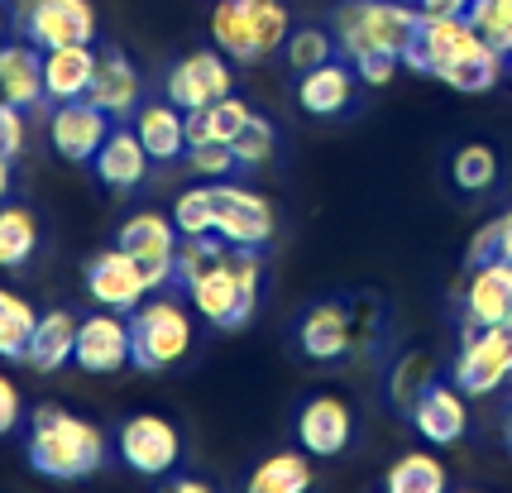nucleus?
Wrapping results in <instances>:
<instances>
[{
  "label": "nucleus",
  "mask_w": 512,
  "mask_h": 493,
  "mask_svg": "<svg viewBox=\"0 0 512 493\" xmlns=\"http://www.w3.org/2000/svg\"><path fill=\"white\" fill-rule=\"evenodd\" d=\"M402 63L465 96L498 87V77L508 72V58L493 44H484V34L469 24V15H422Z\"/></svg>",
  "instance_id": "f257e3e1"
},
{
  "label": "nucleus",
  "mask_w": 512,
  "mask_h": 493,
  "mask_svg": "<svg viewBox=\"0 0 512 493\" xmlns=\"http://www.w3.org/2000/svg\"><path fill=\"white\" fill-rule=\"evenodd\" d=\"M24 455L44 479H87L106 465V431L87 417H72L67 407L44 403L29 412Z\"/></svg>",
  "instance_id": "f03ea898"
},
{
  "label": "nucleus",
  "mask_w": 512,
  "mask_h": 493,
  "mask_svg": "<svg viewBox=\"0 0 512 493\" xmlns=\"http://www.w3.org/2000/svg\"><path fill=\"white\" fill-rule=\"evenodd\" d=\"M259 292H264V259H259V249L225 245L221 259L187 288V297H192L197 316H206L211 326L240 331L254 316V307H259Z\"/></svg>",
  "instance_id": "7ed1b4c3"
},
{
  "label": "nucleus",
  "mask_w": 512,
  "mask_h": 493,
  "mask_svg": "<svg viewBox=\"0 0 512 493\" xmlns=\"http://www.w3.org/2000/svg\"><path fill=\"white\" fill-rule=\"evenodd\" d=\"M417 20H422V10L412 0H340L331 15V34L345 63H355L364 53L402 58L417 34Z\"/></svg>",
  "instance_id": "20e7f679"
},
{
  "label": "nucleus",
  "mask_w": 512,
  "mask_h": 493,
  "mask_svg": "<svg viewBox=\"0 0 512 493\" xmlns=\"http://www.w3.org/2000/svg\"><path fill=\"white\" fill-rule=\"evenodd\" d=\"M288 29L292 15L283 0H216L211 10V44L240 68L283 53Z\"/></svg>",
  "instance_id": "39448f33"
},
{
  "label": "nucleus",
  "mask_w": 512,
  "mask_h": 493,
  "mask_svg": "<svg viewBox=\"0 0 512 493\" xmlns=\"http://www.w3.org/2000/svg\"><path fill=\"white\" fill-rule=\"evenodd\" d=\"M192 312L163 292H149L139 307L130 312V350H134V364L144 369V374H163V369H173L182 359L192 355Z\"/></svg>",
  "instance_id": "423d86ee"
},
{
  "label": "nucleus",
  "mask_w": 512,
  "mask_h": 493,
  "mask_svg": "<svg viewBox=\"0 0 512 493\" xmlns=\"http://www.w3.org/2000/svg\"><path fill=\"white\" fill-rule=\"evenodd\" d=\"M10 29L34 48L91 44L96 39V5L91 0H10Z\"/></svg>",
  "instance_id": "0eeeda50"
},
{
  "label": "nucleus",
  "mask_w": 512,
  "mask_h": 493,
  "mask_svg": "<svg viewBox=\"0 0 512 493\" xmlns=\"http://www.w3.org/2000/svg\"><path fill=\"white\" fill-rule=\"evenodd\" d=\"M455 388H465V398L498 393L512 379V321L503 326H465V345L450 364Z\"/></svg>",
  "instance_id": "6e6552de"
},
{
  "label": "nucleus",
  "mask_w": 512,
  "mask_h": 493,
  "mask_svg": "<svg viewBox=\"0 0 512 493\" xmlns=\"http://www.w3.org/2000/svg\"><path fill=\"white\" fill-rule=\"evenodd\" d=\"M278 230L273 202L254 187H235V182H211V235H221L225 245L240 249H264Z\"/></svg>",
  "instance_id": "1a4fd4ad"
},
{
  "label": "nucleus",
  "mask_w": 512,
  "mask_h": 493,
  "mask_svg": "<svg viewBox=\"0 0 512 493\" xmlns=\"http://www.w3.org/2000/svg\"><path fill=\"white\" fill-rule=\"evenodd\" d=\"M115 455L125 460V470L144 474V479H163L182 460V431L158 412H134L115 431Z\"/></svg>",
  "instance_id": "9d476101"
},
{
  "label": "nucleus",
  "mask_w": 512,
  "mask_h": 493,
  "mask_svg": "<svg viewBox=\"0 0 512 493\" xmlns=\"http://www.w3.org/2000/svg\"><path fill=\"white\" fill-rule=\"evenodd\" d=\"M364 307H350V302H316L312 312L297 321V350L316 364H335L350 350L364 345Z\"/></svg>",
  "instance_id": "9b49d317"
},
{
  "label": "nucleus",
  "mask_w": 512,
  "mask_h": 493,
  "mask_svg": "<svg viewBox=\"0 0 512 493\" xmlns=\"http://www.w3.org/2000/svg\"><path fill=\"white\" fill-rule=\"evenodd\" d=\"M163 91H168V101L182 106V111H201V106H211V101H221L235 91V72H230V58H225L221 48H192V53H182L178 63L168 68L163 77Z\"/></svg>",
  "instance_id": "f8f14e48"
},
{
  "label": "nucleus",
  "mask_w": 512,
  "mask_h": 493,
  "mask_svg": "<svg viewBox=\"0 0 512 493\" xmlns=\"http://www.w3.org/2000/svg\"><path fill=\"white\" fill-rule=\"evenodd\" d=\"M72 364L82 374H120L125 364H134L130 350V316L111 312V307H96L91 316L77 321V350Z\"/></svg>",
  "instance_id": "ddd939ff"
},
{
  "label": "nucleus",
  "mask_w": 512,
  "mask_h": 493,
  "mask_svg": "<svg viewBox=\"0 0 512 493\" xmlns=\"http://www.w3.org/2000/svg\"><path fill=\"white\" fill-rule=\"evenodd\" d=\"M178 225L173 216H163V211H134L130 221L120 225V240L115 245L130 249L134 259H139V269L149 273V283L154 292L173 288V254H178Z\"/></svg>",
  "instance_id": "4468645a"
},
{
  "label": "nucleus",
  "mask_w": 512,
  "mask_h": 493,
  "mask_svg": "<svg viewBox=\"0 0 512 493\" xmlns=\"http://www.w3.org/2000/svg\"><path fill=\"white\" fill-rule=\"evenodd\" d=\"M87 292L96 307H111V312L130 316L134 307L154 292V283H149V273L139 269V259H134L130 249L111 245L87 264Z\"/></svg>",
  "instance_id": "2eb2a0df"
},
{
  "label": "nucleus",
  "mask_w": 512,
  "mask_h": 493,
  "mask_svg": "<svg viewBox=\"0 0 512 493\" xmlns=\"http://www.w3.org/2000/svg\"><path fill=\"white\" fill-rule=\"evenodd\" d=\"M111 130H115L111 115L101 111L96 101H87V96H77V101H53L48 144H53L58 158H67V163H91Z\"/></svg>",
  "instance_id": "dca6fc26"
},
{
  "label": "nucleus",
  "mask_w": 512,
  "mask_h": 493,
  "mask_svg": "<svg viewBox=\"0 0 512 493\" xmlns=\"http://www.w3.org/2000/svg\"><path fill=\"white\" fill-rule=\"evenodd\" d=\"M355 441V412L335 393H316L297 412V446L307 455H345Z\"/></svg>",
  "instance_id": "f3484780"
},
{
  "label": "nucleus",
  "mask_w": 512,
  "mask_h": 493,
  "mask_svg": "<svg viewBox=\"0 0 512 493\" xmlns=\"http://www.w3.org/2000/svg\"><path fill=\"white\" fill-rule=\"evenodd\" d=\"M87 101H96L111 120H125V115L139 111L144 101V77L130 63L125 48H96V72H91V91Z\"/></svg>",
  "instance_id": "a211bd4d"
},
{
  "label": "nucleus",
  "mask_w": 512,
  "mask_h": 493,
  "mask_svg": "<svg viewBox=\"0 0 512 493\" xmlns=\"http://www.w3.org/2000/svg\"><path fill=\"white\" fill-rule=\"evenodd\" d=\"M412 426H417V436L431 441V446H455V441H465L469 431V403H465V388H455V383H431L422 398L412 403Z\"/></svg>",
  "instance_id": "6ab92c4d"
},
{
  "label": "nucleus",
  "mask_w": 512,
  "mask_h": 493,
  "mask_svg": "<svg viewBox=\"0 0 512 493\" xmlns=\"http://www.w3.org/2000/svg\"><path fill=\"white\" fill-rule=\"evenodd\" d=\"M512 321V259L469 264L465 326H503Z\"/></svg>",
  "instance_id": "aec40b11"
},
{
  "label": "nucleus",
  "mask_w": 512,
  "mask_h": 493,
  "mask_svg": "<svg viewBox=\"0 0 512 493\" xmlns=\"http://www.w3.org/2000/svg\"><path fill=\"white\" fill-rule=\"evenodd\" d=\"M0 101L15 111H34L44 106V48H34L29 39H10L0 44Z\"/></svg>",
  "instance_id": "412c9836"
},
{
  "label": "nucleus",
  "mask_w": 512,
  "mask_h": 493,
  "mask_svg": "<svg viewBox=\"0 0 512 493\" xmlns=\"http://www.w3.org/2000/svg\"><path fill=\"white\" fill-rule=\"evenodd\" d=\"M355 87V68L345 58H331V63H321L312 72H297V106L316 115V120H335V115H345L355 106Z\"/></svg>",
  "instance_id": "4be33fe9"
},
{
  "label": "nucleus",
  "mask_w": 512,
  "mask_h": 493,
  "mask_svg": "<svg viewBox=\"0 0 512 493\" xmlns=\"http://www.w3.org/2000/svg\"><path fill=\"white\" fill-rule=\"evenodd\" d=\"M134 135L149 149L154 163H173L187 154V111L173 101H139L134 111Z\"/></svg>",
  "instance_id": "5701e85b"
},
{
  "label": "nucleus",
  "mask_w": 512,
  "mask_h": 493,
  "mask_svg": "<svg viewBox=\"0 0 512 493\" xmlns=\"http://www.w3.org/2000/svg\"><path fill=\"white\" fill-rule=\"evenodd\" d=\"M91 163H96V178L106 182L111 192H134V187H144L149 168H154V158H149V149L139 144L134 130H111Z\"/></svg>",
  "instance_id": "b1692460"
},
{
  "label": "nucleus",
  "mask_w": 512,
  "mask_h": 493,
  "mask_svg": "<svg viewBox=\"0 0 512 493\" xmlns=\"http://www.w3.org/2000/svg\"><path fill=\"white\" fill-rule=\"evenodd\" d=\"M77 321L82 316L72 312H39L34 321V336L24 345V364L39 369V374H58L63 364H72V350H77Z\"/></svg>",
  "instance_id": "393cba45"
},
{
  "label": "nucleus",
  "mask_w": 512,
  "mask_h": 493,
  "mask_svg": "<svg viewBox=\"0 0 512 493\" xmlns=\"http://www.w3.org/2000/svg\"><path fill=\"white\" fill-rule=\"evenodd\" d=\"M91 72H96V48L91 44L44 48V91H48V101H77V96H87Z\"/></svg>",
  "instance_id": "a878e982"
},
{
  "label": "nucleus",
  "mask_w": 512,
  "mask_h": 493,
  "mask_svg": "<svg viewBox=\"0 0 512 493\" xmlns=\"http://www.w3.org/2000/svg\"><path fill=\"white\" fill-rule=\"evenodd\" d=\"M249 115H254L249 101H240L235 91L221 96V101H211V106H201V111H187V149L192 144H230L245 130Z\"/></svg>",
  "instance_id": "bb28decb"
},
{
  "label": "nucleus",
  "mask_w": 512,
  "mask_h": 493,
  "mask_svg": "<svg viewBox=\"0 0 512 493\" xmlns=\"http://www.w3.org/2000/svg\"><path fill=\"white\" fill-rule=\"evenodd\" d=\"M312 479L316 470L302 450H278L249 470V493H307Z\"/></svg>",
  "instance_id": "cd10ccee"
},
{
  "label": "nucleus",
  "mask_w": 512,
  "mask_h": 493,
  "mask_svg": "<svg viewBox=\"0 0 512 493\" xmlns=\"http://www.w3.org/2000/svg\"><path fill=\"white\" fill-rule=\"evenodd\" d=\"M39 249V216L29 206L0 202V269H24Z\"/></svg>",
  "instance_id": "c85d7f7f"
},
{
  "label": "nucleus",
  "mask_w": 512,
  "mask_h": 493,
  "mask_svg": "<svg viewBox=\"0 0 512 493\" xmlns=\"http://www.w3.org/2000/svg\"><path fill=\"white\" fill-rule=\"evenodd\" d=\"M446 465L436 460V455H426V450H407L398 455L388 474H383V489L388 493H441L446 489Z\"/></svg>",
  "instance_id": "c756f323"
},
{
  "label": "nucleus",
  "mask_w": 512,
  "mask_h": 493,
  "mask_svg": "<svg viewBox=\"0 0 512 493\" xmlns=\"http://www.w3.org/2000/svg\"><path fill=\"white\" fill-rule=\"evenodd\" d=\"M34 321H39V312H34V302L24 292L0 288V359H15L20 364L24 345L34 336Z\"/></svg>",
  "instance_id": "7c9ffc66"
},
{
  "label": "nucleus",
  "mask_w": 512,
  "mask_h": 493,
  "mask_svg": "<svg viewBox=\"0 0 512 493\" xmlns=\"http://www.w3.org/2000/svg\"><path fill=\"white\" fill-rule=\"evenodd\" d=\"M431 383H436V359L426 355V350H407V355L393 364V379H388V398H393V407L412 412V403L422 398Z\"/></svg>",
  "instance_id": "2f4dec72"
},
{
  "label": "nucleus",
  "mask_w": 512,
  "mask_h": 493,
  "mask_svg": "<svg viewBox=\"0 0 512 493\" xmlns=\"http://www.w3.org/2000/svg\"><path fill=\"white\" fill-rule=\"evenodd\" d=\"M450 182L460 187V192H489L493 182H498V154H493L489 144H460L455 158H450Z\"/></svg>",
  "instance_id": "473e14b6"
},
{
  "label": "nucleus",
  "mask_w": 512,
  "mask_h": 493,
  "mask_svg": "<svg viewBox=\"0 0 512 493\" xmlns=\"http://www.w3.org/2000/svg\"><path fill=\"white\" fill-rule=\"evenodd\" d=\"M335 53V34L321 29V24H302V29H288V44H283V58H288L292 72H312L321 63H331Z\"/></svg>",
  "instance_id": "72a5a7b5"
},
{
  "label": "nucleus",
  "mask_w": 512,
  "mask_h": 493,
  "mask_svg": "<svg viewBox=\"0 0 512 493\" xmlns=\"http://www.w3.org/2000/svg\"><path fill=\"white\" fill-rule=\"evenodd\" d=\"M221 249H225L221 235H182L178 254H173V288H182V292L192 288L201 273L221 259Z\"/></svg>",
  "instance_id": "f704fd0d"
},
{
  "label": "nucleus",
  "mask_w": 512,
  "mask_h": 493,
  "mask_svg": "<svg viewBox=\"0 0 512 493\" xmlns=\"http://www.w3.org/2000/svg\"><path fill=\"white\" fill-rule=\"evenodd\" d=\"M469 24L484 34V44H493L503 58L512 53V0H469Z\"/></svg>",
  "instance_id": "c9c22d12"
},
{
  "label": "nucleus",
  "mask_w": 512,
  "mask_h": 493,
  "mask_svg": "<svg viewBox=\"0 0 512 493\" xmlns=\"http://www.w3.org/2000/svg\"><path fill=\"white\" fill-rule=\"evenodd\" d=\"M230 149H235V158H240V168H264L268 158H273V149H278V130H273V120L249 115L245 130L230 139Z\"/></svg>",
  "instance_id": "e433bc0d"
},
{
  "label": "nucleus",
  "mask_w": 512,
  "mask_h": 493,
  "mask_svg": "<svg viewBox=\"0 0 512 493\" xmlns=\"http://www.w3.org/2000/svg\"><path fill=\"white\" fill-rule=\"evenodd\" d=\"M182 158H187L192 178H201V182H225L235 168H240V158H235L230 144H192Z\"/></svg>",
  "instance_id": "4c0bfd02"
},
{
  "label": "nucleus",
  "mask_w": 512,
  "mask_h": 493,
  "mask_svg": "<svg viewBox=\"0 0 512 493\" xmlns=\"http://www.w3.org/2000/svg\"><path fill=\"white\" fill-rule=\"evenodd\" d=\"M173 225H178V235H211V182L187 187L173 202Z\"/></svg>",
  "instance_id": "58836bf2"
},
{
  "label": "nucleus",
  "mask_w": 512,
  "mask_h": 493,
  "mask_svg": "<svg viewBox=\"0 0 512 493\" xmlns=\"http://www.w3.org/2000/svg\"><path fill=\"white\" fill-rule=\"evenodd\" d=\"M489 259H512V206L469 240V264H489Z\"/></svg>",
  "instance_id": "ea45409f"
},
{
  "label": "nucleus",
  "mask_w": 512,
  "mask_h": 493,
  "mask_svg": "<svg viewBox=\"0 0 512 493\" xmlns=\"http://www.w3.org/2000/svg\"><path fill=\"white\" fill-rule=\"evenodd\" d=\"M350 68H355V77L364 87H388V82L398 77L402 58H393V53H364V58H355Z\"/></svg>",
  "instance_id": "a19ab883"
},
{
  "label": "nucleus",
  "mask_w": 512,
  "mask_h": 493,
  "mask_svg": "<svg viewBox=\"0 0 512 493\" xmlns=\"http://www.w3.org/2000/svg\"><path fill=\"white\" fill-rule=\"evenodd\" d=\"M24 144H29L24 111H15V106H5V101H0V158H20Z\"/></svg>",
  "instance_id": "79ce46f5"
},
{
  "label": "nucleus",
  "mask_w": 512,
  "mask_h": 493,
  "mask_svg": "<svg viewBox=\"0 0 512 493\" xmlns=\"http://www.w3.org/2000/svg\"><path fill=\"white\" fill-rule=\"evenodd\" d=\"M24 417V398H20V388L0 374V436H10L15 426H20Z\"/></svg>",
  "instance_id": "37998d69"
},
{
  "label": "nucleus",
  "mask_w": 512,
  "mask_h": 493,
  "mask_svg": "<svg viewBox=\"0 0 512 493\" xmlns=\"http://www.w3.org/2000/svg\"><path fill=\"white\" fill-rule=\"evenodd\" d=\"M422 15H465L469 0H417Z\"/></svg>",
  "instance_id": "c03bdc74"
},
{
  "label": "nucleus",
  "mask_w": 512,
  "mask_h": 493,
  "mask_svg": "<svg viewBox=\"0 0 512 493\" xmlns=\"http://www.w3.org/2000/svg\"><path fill=\"white\" fill-rule=\"evenodd\" d=\"M173 493H211V484H201V479H173Z\"/></svg>",
  "instance_id": "a18cd8bd"
},
{
  "label": "nucleus",
  "mask_w": 512,
  "mask_h": 493,
  "mask_svg": "<svg viewBox=\"0 0 512 493\" xmlns=\"http://www.w3.org/2000/svg\"><path fill=\"white\" fill-rule=\"evenodd\" d=\"M10 163H15V158H0V202L10 197Z\"/></svg>",
  "instance_id": "49530a36"
},
{
  "label": "nucleus",
  "mask_w": 512,
  "mask_h": 493,
  "mask_svg": "<svg viewBox=\"0 0 512 493\" xmlns=\"http://www.w3.org/2000/svg\"><path fill=\"white\" fill-rule=\"evenodd\" d=\"M503 436H508V446H512V407H508V426H503Z\"/></svg>",
  "instance_id": "de8ad7c7"
},
{
  "label": "nucleus",
  "mask_w": 512,
  "mask_h": 493,
  "mask_svg": "<svg viewBox=\"0 0 512 493\" xmlns=\"http://www.w3.org/2000/svg\"><path fill=\"white\" fill-rule=\"evenodd\" d=\"M508 82H512V53H508Z\"/></svg>",
  "instance_id": "09e8293b"
},
{
  "label": "nucleus",
  "mask_w": 512,
  "mask_h": 493,
  "mask_svg": "<svg viewBox=\"0 0 512 493\" xmlns=\"http://www.w3.org/2000/svg\"><path fill=\"white\" fill-rule=\"evenodd\" d=\"M412 5H417V0H412Z\"/></svg>",
  "instance_id": "8fccbe9b"
}]
</instances>
